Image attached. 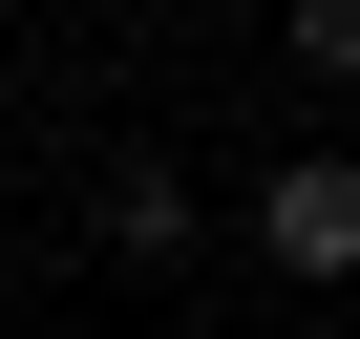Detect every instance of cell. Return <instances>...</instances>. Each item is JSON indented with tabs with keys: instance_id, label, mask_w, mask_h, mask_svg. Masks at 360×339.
<instances>
[{
	"instance_id": "obj_1",
	"label": "cell",
	"mask_w": 360,
	"mask_h": 339,
	"mask_svg": "<svg viewBox=\"0 0 360 339\" xmlns=\"http://www.w3.org/2000/svg\"><path fill=\"white\" fill-rule=\"evenodd\" d=\"M255 234H276L297 276H339V255H360V170H339V148H297L276 191H255Z\"/></svg>"
}]
</instances>
